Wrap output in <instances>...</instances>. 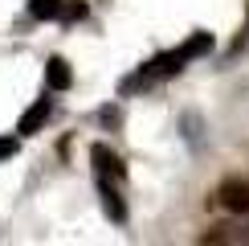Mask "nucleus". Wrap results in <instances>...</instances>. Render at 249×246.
I'll list each match as a JSON object with an SVG mask.
<instances>
[{
	"instance_id": "f257e3e1",
	"label": "nucleus",
	"mask_w": 249,
	"mask_h": 246,
	"mask_svg": "<svg viewBox=\"0 0 249 246\" xmlns=\"http://www.w3.org/2000/svg\"><path fill=\"white\" fill-rule=\"evenodd\" d=\"M216 201H221L229 213L249 218V184H245V181H225L221 189H216Z\"/></svg>"
},
{
	"instance_id": "f03ea898",
	"label": "nucleus",
	"mask_w": 249,
	"mask_h": 246,
	"mask_svg": "<svg viewBox=\"0 0 249 246\" xmlns=\"http://www.w3.org/2000/svg\"><path fill=\"white\" fill-rule=\"evenodd\" d=\"M49 115H53V102H49V99H37L33 107H29L25 115H20L17 131H20V136H37V131L45 127V119H49Z\"/></svg>"
},
{
	"instance_id": "7ed1b4c3",
	"label": "nucleus",
	"mask_w": 249,
	"mask_h": 246,
	"mask_svg": "<svg viewBox=\"0 0 249 246\" xmlns=\"http://www.w3.org/2000/svg\"><path fill=\"white\" fill-rule=\"evenodd\" d=\"M90 160H94L98 177H115V181H123V177H127V168H123V160H119L115 152L107 148V144H94V148H90Z\"/></svg>"
},
{
	"instance_id": "20e7f679",
	"label": "nucleus",
	"mask_w": 249,
	"mask_h": 246,
	"mask_svg": "<svg viewBox=\"0 0 249 246\" xmlns=\"http://www.w3.org/2000/svg\"><path fill=\"white\" fill-rule=\"evenodd\" d=\"M209 49H213V33H192L188 41H184V45L180 49H172V58H176V66H188V62L192 58H200V54H209Z\"/></svg>"
},
{
	"instance_id": "39448f33",
	"label": "nucleus",
	"mask_w": 249,
	"mask_h": 246,
	"mask_svg": "<svg viewBox=\"0 0 249 246\" xmlns=\"http://www.w3.org/2000/svg\"><path fill=\"white\" fill-rule=\"evenodd\" d=\"M45 82H49V90H70V86H74V70H70V62L66 58H49L45 62Z\"/></svg>"
},
{
	"instance_id": "423d86ee",
	"label": "nucleus",
	"mask_w": 249,
	"mask_h": 246,
	"mask_svg": "<svg viewBox=\"0 0 249 246\" xmlns=\"http://www.w3.org/2000/svg\"><path fill=\"white\" fill-rule=\"evenodd\" d=\"M102 209H107V218H110V222H119V226L127 222V205H123V197L110 189V181H107V177H102Z\"/></svg>"
},
{
	"instance_id": "0eeeda50",
	"label": "nucleus",
	"mask_w": 249,
	"mask_h": 246,
	"mask_svg": "<svg viewBox=\"0 0 249 246\" xmlns=\"http://www.w3.org/2000/svg\"><path fill=\"white\" fill-rule=\"evenodd\" d=\"M61 13V0H29V17L37 20H57Z\"/></svg>"
},
{
	"instance_id": "6e6552de",
	"label": "nucleus",
	"mask_w": 249,
	"mask_h": 246,
	"mask_svg": "<svg viewBox=\"0 0 249 246\" xmlns=\"http://www.w3.org/2000/svg\"><path fill=\"white\" fill-rule=\"evenodd\" d=\"M86 13H90V8L86 4H82V0H61V20H66V25H74V20H86Z\"/></svg>"
},
{
	"instance_id": "1a4fd4ad",
	"label": "nucleus",
	"mask_w": 249,
	"mask_h": 246,
	"mask_svg": "<svg viewBox=\"0 0 249 246\" xmlns=\"http://www.w3.org/2000/svg\"><path fill=\"white\" fill-rule=\"evenodd\" d=\"M17 152H20V140H17V136H4V140H0V160L17 156Z\"/></svg>"
},
{
	"instance_id": "9d476101",
	"label": "nucleus",
	"mask_w": 249,
	"mask_h": 246,
	"mask_svg": "<svg viewBox=\"0 0 249 246\" xmlns=\"http://www.w3.org/2000/svg\"><path fill=\"white\" fill-rule=\"evenodd\" d=\"M184 127H188V144H200V119H196V115H184Z\"/></svg>"
},
{
	"instance_id": "9b49d317",
	"label": "nucleus",
	"mask_w": 249,
	"mask_h": 246,
	"mask_svg": "<svg viewBox=\"0 0 249 246\" xmlns=\"http://www.w3.org/2000/svg\"><path fill=\"white\" fill-rule=\"evenodd\" d=\"M102 123H107V127H119V123H123V111H119V107H102Z\"/></svg>"
}]
</instances>
